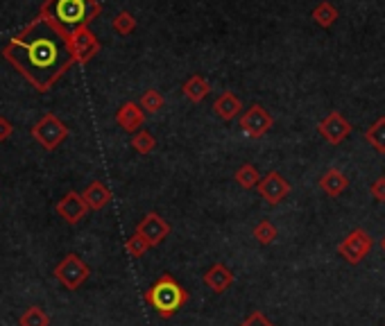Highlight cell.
I'll list each match as a JSON object with an SVG mask.
<instances>
[{"label":"cell","mask_w":385,"mask_h":326,"mask_svg":"<svg viewBox=\"0 0 385 326\" xmlns=\"http://www.w3.org/2000/svg\"><path fill=\"white\" fill-rule=\"evenodd\" d=\"M3 57L39 93L50 91L75 64L68 37L43 16L32 18L16 37H11Z\"/></svg>","instance_id":"6da1fadb"},{"label":"cell","mask_w":385,"mask_h":326,"mask_svg":"<svg viewBox=\"0 0 385 326\" xmlns=\"http://www.w3.org/2000/svg\"><path fill=\"white\" fill-rule=\"evenodd\" d=\"M98 0H45L41 5L39 16L48 18L57 30L71 37L77 30L89 28L100 16Z\"/></svg>","instance_id":"7a4b0ae2"},{"label":"cell","mask_w":385,"mask_h":326,"mask_svg":"<svg viewBox=\"0 0 385 326\" xmlns=\"http://www.w3.org/2000/svg\"><path fill=\"white\" fill-rule=\"evenodd\" d=\"M145 301L157 310V315L168 320L184 308L189 301V293L182 288V283L172 274H161L157 281L145 290Z\"/></svg>","instance_id":"3957f363"},{"label":"cell","mask_w":385,"mask_h":326,"mask_svg":"<svg viewBox=\"0 0 385 326\" xmlns=\"http://www.w3.org/2000/svg\"><path fill=\"white\" fill-rule=\"evenodd\" d=\"M32 136L41 143L45 150H57L68 136V127L57 118L55 113H45L43 118L32 127Z\"/></svg>","instance_id":"277c9868"},{"label":"cell","mask_w":385,"mask_h":326,"mask_svg":"<svg viewBox=\"0 0 385 326\" xmlns=\"http://www.w3.org/2000/svg\"><path fill=\"white\" fill-rule=\"evenodd\" d=\"M91 274V267L77 254H66V259L55 267V279L66 290H77Z\"/></svg>","instance_id":"5b68a950"},{"label":"cell","mask_w":385,"mask_h":326,"mask_svg":"<svg viewBox=\"0 0 385 326\" xmlns=\"http://www.w3.org/2000/svg\"><path fill=\"white\" fill-rule=\"evenodd\" d=\"M372 247H374V240H372L367 231L354 229L352 234L337 244V254H340L349 265H358L372 252Z\"/></svg>","instance_id":"8992f818"},{"label":"cell","mask_w":385,"mask_h":326,"mask_svg":"<svg viewBox=\"0 0 385 326\" xmlns=\"http://www.w3.org/2000/svg\"><path fill=\"white\" fill-rule=\"evenodd\" d=\"M272 125H274V118L267 113L263 104H256V102L240 116V130L250 138H263L272 130Z\"/></svg>","instance_id":"52a82bcc"},{"label":"cell","mask_w":385,"mask_h":326,"mask_svg":"<svg viewBox=\"0 0 385 326\" xmlns=\"http://www.w3.org/2000/svg\"><path fill=\"white\" fill-rule=\"evenodd\" d=\"M318 132L329 145H340L345 138L352 134V123H349L340 111H331L318 123Z\"/></svg>","instance_id":"ba28073f"},{"label":"cell","mask_w":385,"mask_h":326,"mask_svg":"<svg viewBox=\"0 0 385 326\" xmlns=\"http://www.w3.org/2000/svg\"><path fill=\"white\" fill-rule=\"evenodd\" d=\"M68 43H71V52L75 64H89L93 57L100 52V41L89 28H82L75 34L68 37Z\"/></svg>","instance_id":"9c48e42d"},{"label":"cell","mask_w":385,"mask_h":326,"mask_svg":"<svg viewBox=\"0 0 385 326\" xmlns=\"http://www.w3.org/2000/svg\"><path fill=\"white\" fill-rule=\"evenodd\" d=\"M259 193H261V197L263 200L270 204V206H277V204H281L286 197H288V193H290V184L286 181V177L284 174H279L277 170H270L265 174V177H261V181H259Z\"/></svg>","instance_id":"30bf717a"},{"label":"cell","mask_w":385,"mask_h":326,"mask_svg":"<svg viewBox=\"0 0 385 326\" xmlns=\"http://www.w3.org/2000/svg\"><path fill=\"white\" fill-rule=\"evenodd\" d=\"M57 215H60L64 223H68V225H77V223H82V220L87 218V213H89V204H87V200H84V195H79V193H75V191H71V193H66L60 202H57Z\"/></svg>","instance_id":"8fae6325"},{"label":"cell","mask_w":385,"mask_h":326,"mask_svg":"<svg viewBox=\"0 0 385 326\" xmlns=\"http://www.w3.org/2000/svg\"><path fill=\"white\" fill-rule=\"evenodd\" d=\"M136 234H141L152 247H157V244H161L170 236V225L157 211H150L141 218V223L136 225Z\"/></svg>","instance_id":"7c38bea8"},{"label":"cell","mask_w":385,"mask_h":326,"mask_svg":"<svg viewBox=\"0 0 385 326\" xmlns=\"http://www.w3.org/2000/svg\"><path fill=\"white\" fill-rule=\"evenodd\" d=\"M143 120H145V111L141 109V104L138 102H125L123 107L116 111V123L130 134L141 132Z\"/></svg>","instance_id":"4fadbf2b"},{"label":"cell","mask_w":385,"mask_h":326,"mask_svg":"<svg viewBox=\"0 0 385 326\" xmlns=\"http://www.w3.org/2000/svg\"><path fill=\"white\" fill-rule=\"evenodd\" d=\"M204 283L213 290V293L223 295L233 286V272L225 263H213L208 270L204 272Z\"/></svg>","instance_id":"5bb4252c"},{"label":"cell","mask_w":385,"mask_h":326,"mask_svg":"<svg viewBox=\"0 0 385 326\" xmlns=\"http://www.w3.org/2000/svg\"><path fill=\"white\" fill-rule=\"evenodd\" d=\"M240 109H242V102H240V98L236 96V93H231V91L220 93V96L213 100V113L225 123L236 118V116L240 113Z\"/></svg>","instance_id":"9a60e30c"},{"label":"cell","mask_w":385,"mask_h":326,"mask_svg":"<svg viewBox=\"0 0 385 326\" xmlns=\"http://www.w3.org/2000/svg\"><path fill=\"white\" fill-rule=\"evenodd\" d=\"M320 189L329 197H340L349 189V179H347V174H342L337 168H329L320 177Z\"/></svg>","instance_id":"2e32d148"},{"label":"cell","mask_w":385,"mask_h":326,"mask_svg":"<svg viewBox=\"0 0 385 326\" xmlns=\"http://www.w3.org/2000/svg\"><path fill=\"white\" fill-rule=\"evenodd\" d=\"M82 195H84V200H87L91 211H102V208L111 202V191L102 181H91Z\"/></svg>","instance_id":"e0dca14e"},{"label":"cell","mask_w":385,"mask_h":326,"mask_svg":"<svg viewBox=\"0 0 385 326\" xmlns=\"http://www.w3.org/2000/svg\"><path fill=\"white\" fill-rule=\"evenodd\" d=\"M182 91H184V96L189 98L193 104H197V102H202L208 96V93H211V84H208V82L202 75H191L189 79L184 82Z\"/></svg>","instance_id":"ac0fdd59"},{"label":"cell","mask_w":385,"mask_h":326,"mask_svg":"<svg viewBox=\"0 0 385 326\" xmlns=\"http://www.w3.org/2000/svg\"><path fill=\"white\" fill-rule=\"evenodd\" d=\"M313 21L318 23L320 28H324V30H329L331 26H335V21L340 18V11L335 9V5H331L329 0H322V3H318L315 5V9H313Z\"/></svg>","instance_id":"d6986e66"},{"label":"cell","mask_w":385,"mask_h":326,"mask_svg":"<svg viewBox=\"0 0 385 326\" xmlns=\"http://www.w3.org/2000/svg\"><path fill=\"white\" fill-rule=\"evenodd\" d=\"M365 141L376 150L379 154H385V116L374 120L365 132Z\"/></svg>","instance_id":"ffe728a7"},{"label":"cell","mask_w":385,"mask_h":326,"mask_svg":"<svg viewBox=\"0 0 385 326\" xmlns=\"http://www.w3.org/2000/svg\"><path fill=\"white\" fill-rule=\"evenodd\" d=\"M233 179L238 181L240 189L250 191V189H256V186H259L261 174H259V170L252 166V163H242V166L236 172H233Z\"/></svg>","instance_id":"44dd1931"},{"label":"cell","mask_w":385,"mask_h":326,"mask_svg":"<svg viewBox=\"0 0 385 326\" xmlns=\"http://www.w3.org/2000/svg\"><path fill=\"white\" fill-rule=\"evenodd\" d=\"M132 147L136 150L138 154H150V152H155L157 138L150 134L147 130H141V132H136V134L132 136Z\"/></svg>","instance_id":"7402d4cb"},{"label":"cell","mask_w":385,"mask_h":326,"mask_svg":"<svg viewBox=\"0 0 385 326\" xmlns=\"http://www.w3.org/2000/svg\"><path fill=\"white\" fill-rule=\"evenodd\" d=\"M21 326H50V317L41 306H30L21 315Z\"/></svg>","instance_id":"603a6c76"},{"label":"cell","mask_w":385,"mask_h":326,"mask_svg":"<svg viewBox=\"0 0 385 326\" xmlns=\"http://www.w3.org/2000/svg\"><path fill=\"white\" fill-rule=\"evenodd\" d=\"M111 28L116 34H121V37H127V34H132L136 30V18L130 14V11H118L116 18L111 21Z\"/></svg>","instance_id":"cb8c5ba5"},{"label":"cell","mask_w":385,"mask_h":326,"mask_svg":"<svg viewBox=\"0 0 385 326\" xmlns=\"http://www.w3.org/2000/svg\"><path fill=\"white\" fill-rule=\"evenodd\" d=\"M252 236L256 238V242H261V244H270V242H274V240H277L279 231H277V227L270 223V220H261V223L254 227Z\"/></svg>","instance_id":"d4e9b609"},{"label":"cell","mask_w":385,"mask_h":326,"mask_svg":"<svg viewBox=\"0 0 385 326\" xmlns=\"http://www.w3.org/2000/svg\"><path fill=\"white\" fill-rule=\"evenodd\" d=\"M141 109L147 111V113H157L163 109V104H166V100H163V96L157 91V89H147L143 96H141Z\"/></svg>","instance_id":"484cf974"},{"label":"cell","mask_w":385,"mask_h":326,"mask_svg":"<svg viewBox=\"0 0 385 326\" xmlns=\"http://www.w3.org/2000/svg\"><path fill=\"white\" fill-rule=\"evenodd\" d=\"M150 247H152V244H150L141 234H136V231H134V236H130V238H127V242H125L127 254L134 256V259H141V256H145Z\"/></svg>","instance_id":"4316f807"},{"label":"cell","mask_w":385,"mask_h":326,"mask_svg":"<svg viewBox=\"0 0 385 326\" xmlns=\"http://www.w3.org/2000/svg\"><path fill=\"white\" fill-rule=\"evenodd\" d=\"M240 326H274V322L267 320L261 310H254V313H250V315L240 322Z\"/></svg>","instance_id":"83f0119b"},{"label":"cell","mask_w":385,"mask_h":326,"mask_svg":"<svg viewBox=\"0 0 385 326\" xmlns=\"http://www.w3.org/2000/svg\"><path fill=\"white\" fill-rule=\"evenodd\" d=\"M369 193L376 202H385V177H379L376 181H372Z\"/></svg>","instance_id":"f1b7e54d"},{"label":"cell","mask_w":385,"mask_h":326,"mask_svg":"<svg viewBox=\"0 0 385 326\" xmlns=\"http://www.w3.org/2000/svg\"><path fill=\"white\" fill-rule=\"evenodd\" d=\"M11 132H14V127H11V123L7 118H3L0 116V141H7V138L11 136Z\"/></svg>","instance_id":"f546056e"},{"label":"cell","mask_w":385,"mask_h":326,"mask_svg":"<svg viewBox=\"0 0 385 326\" xmlns=\"http://www.w3.org/2000/svg\"><path fill=\"white\" fill-rule=\"evenodd\" d=\"M381 249L385 252V236H383V240H381Z\"/></svg>","instance_id":"4dcf8cb0"}]
</instances>
